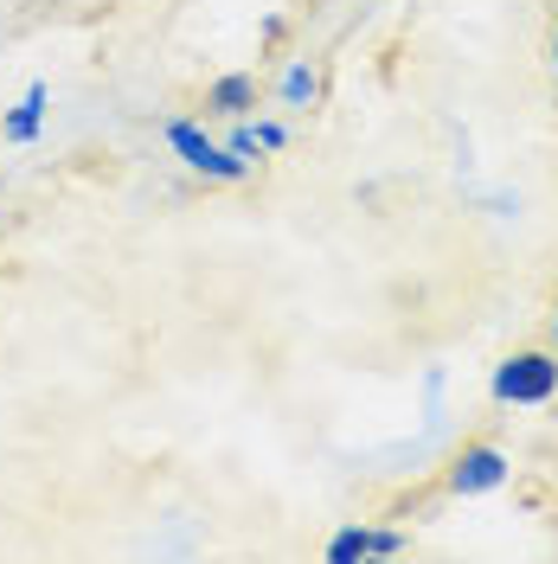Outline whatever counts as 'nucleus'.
Returning <instances> with one entry per match:
<instances>
[{
    "label": "nucleus",
    "mask_w": 558,
    "mask_h": 564,
    "mask_svg": "<svg viewBox=\"0 0 558 564\" xmlns=\"http://www.w3.org/2000/svg\"><path fill=\"white\" fill-rule=\"evenodd\" d=\"M489 391H494V404H552L558 398V352H546V347L507 352L494 366Z\"/></svg>",
    "instance_id": "1"
},
{
    "label": "nucleus",
    "mask_w": 558,
    "mask_h": 564,
    "mask_svg": "<svg viewBox=\"0 0 558 564\" xmlns=\"http://www.w3.org/2000/svg\"><path fill=\"white\" fill-rule=\"evenodd\" d=\"M168 148H174L180 161L193 167V174H206V180H225V186H238V180H250V161L245 154H232V148H218V141L200 129V122H168Z\"/></svg>",
    "instance_id": "2"
},
{
    "label": "nucleus",
    "mask_w": 558,
    "mask_h": 564,
    "mask_svg": "<svg viewBox=\"0 0 558 564\" xmlns=\"http://www.w3.org/2000/svg\"><path fill=\"white\" fill-rule=\"evenodd\" d=\"M507 475H514V456L501 449V443H462L450 456V475H443V488L455 500H475V494H494L507 488Z\"/></svg>",
    "instance_id": "3"
},
{
    "label": "nucleus",
    "mask_w": 558,
    "mask_h": 564,
    "mask_svg": "<svg viewBox=\"0 0 558 564\" xmlns=\"http://www.w3.org/2000/svg\"><path fill=\"white\" fill-rule=\"evenodd\" d=\"M206 109L212 116H232V122L250 116V109H257V77H250V70H225V77H212L206 84Z\"/></svg>",
    "instance_id": "4"
},
{
    "label": "nucleus",
    "mask_w": 558,
    "mask_h": 564,
    "mask_svg": "<svg viewBox=\"0 0 558 564\" xmlns=\"http://www.w3.org/2000/svg\"><path fill=\"white\" fill-rule=\"evenodd\" d=\"M45 104H52V84H26V97L7 109V122H0V135L13 141V148H26V141H39V129H45Z\"/></svg>",
    "instance_id": "5"
},
{
    "label": "nucleus",
    "mask_w": 558,
    "mask_h": 564,
    "mask_svg": "<svg viewBox=\"0 0 558 564\" xmlns=\"http://www.w3.org/2000/svg\"><path fill=\"white\" fill-rule=\"evenodd\" d=\"M328 558H334V564L373 558V527H341L334 539H328Z\"/></svg>",
    "instance_id": "6"
},
{
    "label": "nucleus",
    "mask_w": 558,
    "mask_h": 564,
    "mask_svg": "<svg viewBox=\"0 0 558 564\" xmlns=\"http://www.w3.org/2000/svg\"><path fill=\"white\" fill-rule=\"evenodd\" d=\"M282 97H289V104H314V97H321V77H314L309 58H296V65L282 70Z\"/></svg>",
    "instance_id": "7"
},
{
    "label": "nucleus",
    "mask_w": 558,
    "mask_h": 564,
    "mask_svg": "<svg viewBox=\"0 0 558 564\" xmlns=\"http://www.w3.org/2000/svg\"><path fill=\"white\" fill-rule=\"evenodd\" d=\"M225 148H232V154H245V161H257V154H264V141H257V129H250L245 116H238V129H232V141H225Z\"/></svg>",
    "instance_id": "8"
},
{
    "label": "nucleus",
    "mask_w": 558,
    "mask_h": 564,
    "mask_svg": "<svg viewBox=\"0 0 558 564\" xmlns=\"http://www.w3.org/2000/svg\"><path fill=\"white\" fill-rule=\"evenodd\" d=\"M398 552H405V532L373 527V558H398Z\"/></svg>",
    "instance_id": "9"
},
{
    "label": "nucleus",
    "mask_w": 558,
    "mask_h": 564,
    "mask_svg": "<svg viewBox=\"0 0 558 564\" xmlns=\"http://www.w3.org/2000/svg\"><path fill=\"white\" fill-rule=\"evenodd\" d=\"M257 141H264V154H270V148L289 141V129H282V122H257Z\"/></svg>",
    "instance_id": "10"
},
{
    "label": "nucleus",
    "mask_w": 558,
    "mask_h": 564,
    "mask_svg": "<svg viewBox=\"0 0 558 564\" xmlns=\"http://www.w3.org/2000/svg\"><path fill=\"white\" fill-rule=\"evenodd\" d=\"M546 58H552V77H558V26H552V52H546Z\"/></svg>",
    "instance_id": "11"
},
{
    "label": "nucleus",
    "mask_w": 558,
    "mask_h": 564,
    "mask_svg": "<svg viewBox=\"0 0 558 564\" xmlns=\"http://www.w3.org/2000/svg\"><path fill=\"white\" fill-rule=\"evenodd\" d=\"M552 347H558V315H552Z\"/></svg>",
    "instance_id": "12"
}]
</instances>
